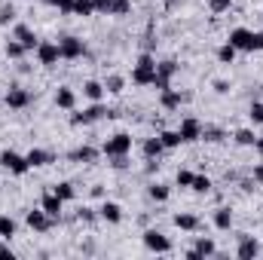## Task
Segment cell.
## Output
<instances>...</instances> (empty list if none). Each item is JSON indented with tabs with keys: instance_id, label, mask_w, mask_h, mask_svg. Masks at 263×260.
<instances>
[{
	"instance_id": "obj_1",
	"label": "cell",
	"mask_w": 263,
	"mask_h": 260,
	"mask_svg": "<svg viewBox=\"0 0 263 260\" xmlns=\"http://www.w3.org/2000/svg\"><path fill=\"white\" fill-rule=\"evenodd\" d=\"M227 43H233L239 52H263V34H254L251 28H233Z\"/></svg>"
},
{
	"instance_id": "obj_2",
	"label": "cell",
	"mask_w": 263,
	"mask_h": 260,
	"mask_svg": "<svg viewBox=\"0 0 263 260\" xmlns=\"http://www.w3.org/2000/svg\"><path fill=\"white\" fill-rule=\"evenodd\" d=\"M117 110L104 107L101 101H92V107H86L83 114H73L70 117V126H89V123H98V120H114Z\"/></svg>"
},
{
	"instance_id": "obj_3",
	"label": "cell",
	"mask_w": 263,
	"mask_h": 260,
	"mask_svg": "<svg viewBox=\"0 0 263 260\" xmlns=\"http://www.w3.org/2000/svg\"><path fill=\"white\" fill-rule=\"evenodd\" d=\"M153 80H156V59L150 52H144L132 70V83L135 86H153Z\"/></svg>"
},
{
	"instance_id": "obj_4",
	"label": "cell",
	"mask_w": 263,
	"mask_h": 260,
	"mask_svg": "<svg viewBox=\"0 0 263 260\" xmlns=\"http://www.w3.org/2000/svg\"><path fill=\"white\" fill-rule=\"evenodd\" d=\"M101 153H104V156H129L132 153V135L129 132H117L114 138L104 141Z\"/></svg>"
},
{
	"instance_id": "obj_5",
	"label": "cell",
	"mask_w": 263,
	"mask_h": 260,
	"mask_svg": "<svg viewBox=\"0 0 263 260\" xmlns=\"http://www.w3.org/2000/svg\"><path fill=\"white\" fill-rule=\"evenodd\" d=\"M0 165H3L6 172L18 175V178L31 172V165H28V156H18L15 150H3V153H0Z\"/></svg>"
},
{
	"instance_id": "obj_6",
	"label": "cell",
	"mask_w": 263,
	"mask_h": 260,
	"mask_svg": "<svg viewBox=\"0 0 263 260\" xmlns=\"http://www.w3.org/2000/svg\"><path fill=\"white\" fill-rule=\"evenodd\" d=\"M141 239H144V248L153 251V254H168V251H172V239L162 236L159 230H144Z\"/></svg>"
},
{
	"instance_id": "obj_7",
	"label": "cell",
	"mask_w": 263,
	"mask_h": 260,
	"mask_svg": "<svg viewBox=\"0 0 263 260\" xmlns=\"http://www.w3.org/2000/svg\"><path fill=\"white\" fill-rule=\"evenodd\" d=\"M25 220H28V227H31V230H37V233H49V230L55 227V217H52V214H46L43 208H31V211L25 214Z\"/></svg>"
},
{
	"instance_id": "obj_8",
	"label": "cell",
	"mask_w": 263,
	"mask_h": 260,
	"mask_svg": "<svg viewBox=\"0 0 263 260\" xmlns=\"http://www.w3.org/2000/svg\"><path fill=\"white\" fill-rule=\"evenodd\" d=\"M59 49H62V59H67V62H77L86 55V43L80 37H70V34L59 40Z\"/></svg>"
},
{
	"instance_id": "obj_9",
	"label": "cell",
	"mask_w": 263,
	"mask_h": 260,
	"mask_svg": "<svg viewBox=\"0 0 263 260\" xmlns=\"http://www.w3.org/2000/svg\"><path fill=\"white\" fill-rule=\"evenodd\" d=\"M59 59H62L59 43H52V40H40V46H37V62H40L43 67H55L59 65Z\"/></svg>"
},
{
	"instance_id": "obj_10",
	"label": "cell",
	"mask_w": 263,
	"mask_h": 260,
	"mask_svg": "<svg viewBox=\"0 0 263 260\" xmlns=\"http://www.w3.org/2000/svg\"><path fill=\"white\" fill-rule=\"evenodd\" d=\"M175 73H178V62H172V59H165V62H156V80H153V86H156L159 92H162V89H168Z\"/></svg>"
},
{
	"instance_id": "obj_11",
	"label": "cell",
	"mask_w": 263,
	"mask_h": 260,
	"mask_svg": "<svg viewBox=\"0 0 263 260\" xmlns=\"http://www.w3.org/2000/svg\"><path fill=\"white\" fill-rule=\"evenodd\" d=\"M260 254V242L248 233H239V248H236V257L239 260H254Z\"/></svg>"
},
{
	"instance_id": "obj_12",
	"label": "cell",
	"mask_w": 263,
	"mask_h": 260,
	"mask_svg": "<svg viewBox=\"0 0 263 260\" xmlns=\"http://www.w3.org/2000/svg\"><path fill=\"white\" fill-rule=\"evenodd\" d=\"M181 141L184 144H193V141H202V123H199L196 117H187V120H181Z\"/></svg>"
},
{
	"instance_id": "obj_13",
	"label": "cell",
	"mask_w": 263,
	"mask_h": 260,
	"mask_svg": "<svg viewBox=\"0 0 263 260\" xmlns=\"http://www.w3.org/2000/svg\"><path fill=\"white\" fill-rule=\"evenodd\" d=\"M12 37H15V40H18V43H22V46H25L28 52H37V46H40L37 34H34V31H31L28 25H15V34H12Z\"/></svg>"
},
{
	"instance_id": "obj_14",
	"label": "cell",
	"mask_w": 263,
	"mask_h": 260,
	"mask_svg": "<svg viewBox=\"0 0 263 260\" xmlns=\"http://www.w3.org/2000/svg\"><path fill=\"white\" fill-rule=\"evenodd\" d=\"M184 101H187V95H184V92H178V89H172V86L159 92V104H162L165 110H178Z\"/></svg>"
},
{
	"instance_id": "obj_15",
	"label": "cell",
	"mask_w": 263,
	"mask_h": 260,
	"mask_svg": "<svg viewBox=\"0 0 263 260\" xmlns=\"http://www.w3.org/2000/svg\"><path fill=\"white\" fill-rule=\"evenodd\" d=\"M28 104H31V92H28V89H9V92H6V107L25 110Z\"/></svg>"
},
{
	"instance_id": "obj_16",
	"label": "cell",
	"mask_w": 263,
	"mask_h": 260,
	"mask_svg": "<svg viewBox=\"0 0 263 260\" xmlns=\"http://www.w3.org/2000/svg\"><path fill=\"white\" fill-rule=\"evenodd\" d=\"M40 208H43L46 214L59 217V214H62V208H65V199H59V196L49 190V193H43V199H40Z\"/></svg>"
},
{
	"instance_id": "obj_17",
	"label": "cell",
	"mask_w": 263,
	"mask_h": 260,
	"mask_svg": "<svg viewBox=\"0 0 263 260\" xmlns=\"http://www.w3.org/2000/svg\"><path fill=\"white\" fill-rule=\"evenodd\" d=\"M98 217L107 220V224H120V220H123V208H120L117 202H104V205L98 208Z\"/></svg>"
},
{
	"instance_id": "obj_18",
	"label": "cell",
	"mask_w": 263,
	"mask_h": 260,
	"mask_svg": "<svg viewBox=\"0 0 263 260\" xmlns=\"http://www.w3.org/2000/svg\"><path fill=\"white\" fill-rule=\"evenodd\" d=\"M52 159H55V156H52L49 150H40V147H34V150L28 153V165H31V169H43V165H49Z\"/></svg>"
},
{
	"instance_id": "obj_19",
	"label": "cell",
	"mask_w": 263,
	"mask_h": 260,
	"mask_svg": "<svg viewBox=\"0 0 263 260\" xmlns=\"http://www.w3.org/2000/svg\"><path fill=\"white\" fill-rule=\"evenodd\" d=\"M55 104H59L62 110H73V104H77V95H73V89L59 86V92H55Z\"/></svg>"
},
{
	"instance_id": "obj_20",
	"label": "cell",
	"mask_w": 263,
	"mask_h": 260,
	"mask_svg": "<svg viewBox=\"0 0 263 260\" xmlns=\"http://www.w3.org/2000/svg\"><path fill=\"white\" fill-rule=\"evenodd\" d=\"M175 227H178V230H187V233H193V230H199L202 224H199L196 214H187V211H181V214H175Z\"/></svg>"
},
{
	"instance_id": "obj_21",
	"label": "cell",
	"mask_w": 263,
	"mask_h": 260,
	"mask_svg": "<svg viewBox=\"0 0 263 260\" xmlns=\"http://www.w3.org/2000/svg\"><path fill=\"white\" fill-rule=\"evenodd\" d=\"M159 141H162V147H165V150H175V147H181V144H184L178 129H162V132H159Z\"/></svg>"
},
{
	"instance_id": "obj_22",
	"label": "cell",
	"mask_w": 263,
	"mask_h": 260,
	"mask_svg": "<svg viewBox=\"0 0 263 260\" xmlns=\"http://www.w3.org/2000/svg\"><path fill=\"white\" fill-rule=\"evenodd\" d=\"M104 92H107V89H104V83H98V80H89V83L83 86V95H86L89 101H101Z\"/></svg>"
},
{
	"instance_id": "obj_23",
	"label": "cell",
	"mask_w": 263,
	"mask_h": 260,
	"mask_svg": "<svg viewBox=\"0 0 263 260\" xmlns=\"http://www.w3.org/2000/svg\"><path fill=\"white\" fill-rule=\"evenodd\" d=\"M141 150H144V156H147V159H159L165 147H162V141H159V135H156V138H147Z\"/></svg>"
},
{
	"instance_id": "obj_24",
	"label": "cell",
	"mask_w": 263,
	"mask_h": 260,
	"mask_svg": "<svg viewBox=\"0 0 263 260\" xmlns=\"http://www.w3.org/2000/svg\"><path fill=\"white\" fill-rule=\"evenodd\" d=\"M70 159H77V162H86V165H89V162H95V159H98V150H95V147H89V144H83V147H77V150L70 153Z\"/></svg>"
},
{
	"instance_id": "obj_25",
	"label": "cell",
	"mask_w": 263,
	"mask_h": 260,
	"mask_svg": "<svg viewBox=\"0 0 263 260\" xmlns=\"http://www.w3.org/2000/svg\"><path fill=\"white\" fill-rule=\"evenodd\" d=\"M214 227H217V230H230V227H233V211H230L227 205L214 208Z\"/></svg>"
},
{
	"instance_id": "obj_26",
	"label": "cell",
	"mask_w": 263,
	"mask_h": 260,
	"mask_svg": "<svg viewBox=\"0 0 263 260\" xmlns=\"http://www.w3.org/2000/svg\"><path fill=\"white\" fill-rule=\"evenodd\" d=\"M52 193L59 196V199H65V202H73V199H77V187H73L70 181H59V184L52 187Z\"/></svg>"
},
{
	"instance_id": "obj_27",
	"label": "cell",
	"mask_w": 263,
	"mask_h": 260,
	"mask_svg": "<svg viewBox=\"0 0 263 260\" xmlns=\"http://www.w3.org/2000/svg\"><path fill=\"white\" fill-rule=\"evenodd\" d=\"M3 52H6V59H15V62H18V59H25V52H28V49H25V46H22L15 37H12V40H6Z\"/></svg>"
},
{
	"instance_id": "obj_28",
	"label": "cell",
	"mask_w": 263,
	"mask_h": 260,
	"mask_svg": "<svg viewBox=\"0 0 263 260\" xmlns=\"http://www.w3.org/2000/svg\"><path fill=\"white\" fill-rule=\"evenodd\" d=\"M236 55H239V49H236L233 43H223V46L217 49V62H220V65H233Z\"/></svg>"
},
{
	"instance_id": "obj_29",
	"label": "cell",
	"mask_w": 263,
	"mask_h": 260,
	"mask_svg": "<svg viewBox=\"0 0 263 260\" xmlns=\"http://www.w3.org/2000/svg\"><path fill=\"white\" fill-rule=\"evenodd\" d=\"M104 89H107V92H110V95H120V92H123V89H126V80H123V77H120V73H110V77H107V80H104Z\"/></svg>"
},
{
	"instance_id": "obj_30",
	"label": "cell",
	"mask_w": 263,
	"mask_h": 260,
	"mask_svg": "<svg viewBox=\"0 0 263 260\" xmlns=\"http://www.w3.org/2000/svg\"><path fill=\"white\" fill-rule=\"evenodd\" d=\"M12 236H15V220H12L9 214H0V239L9 242Z\"/></svg>"
},
{
	"instance_id": "obj_31",
	"label": "cell",
	"mask_w": 263,
	"mask_h": 260,
	"mask_svg": "<svg viewBox=\"0 0 263 260\" xmlns=\"http://www.w3.org/2000/svg\"><path fill=\"white\" fill-rule=\"evenodd\" d=\"M73 15H83V18L95 15V0H73Z\"/></svg>"
},
{
	"instance_id": "obj_32",
	"label": "cell",
	"mask_w": 263,
	"mask_h": 260,
	"mask_svg": "<svg viewBox=\"0 0 263 260\" xmlns=\"http://www.w3.org/2000/svg\"><path fill=\"white\" fill-rule=\"evenodd\" d=\"M147 196H150L153 202H165V199L172 196V190H168L165 184H150V187H147Z\"/></svg>"
},
{
	"instance_id": "obj_33",
	"label": "cell",
	"mask_w": 263,
	"mask_h": 260,
	"mask_svg": "<svg viewBox=\"0 0 263 260\" xmlns=\"http://www.w3.org/2000/svg\"><path fill=\"white\" fill-rule=\"evenodd\" d=\"M193 248H196L202 257H214V254H217V245H214L211 239H205V236H202V239H196V245H193Z\"/></svg>"
},
{
	"instance_id": "obj_34",
	"label": "cell",
	"mask_w": 263,
	"mask_h": 260,
	"mask_svg": "<svg viewBox=\"0 0 263 260\" xmlns=\"http://www.w3.org/2000/svg\"><path fill=\"white\" fill-rule=\"evenodd\" d=\"M233 138H236V144H239V147H254V141H257V135H254L251 129H239Z\"/></svg>"
},
{
	"instance_id": "obj_35",
	"label": "cell",
	"mask_w": 263,
	"mask_h": 260,
	"mask_svg": "<svg viewBox=\"0 0 263 260\" xmlns=\"http://www.w3.org/2000/svg\"><path fill=\"white\" fill-rule=\"evenodd\" d=\"M211 187H214V184H211V178H208V175H196V178H193V187H190V190H196V193H208Z\"/></svg>"
},
{
	"instance_id": "obj_36",
	"label": "cell",
	"mask_w": 263,
	"mask_h": 260,
	"mask_svg": "<svg viewBox=\"0 0 263 260\" xmlns=\"http://www.w3.org/2000/svg\"><path fill=\"white\" fill-rule=\"evenodd\" d=\"M202 138H205V141H211V144H217V141H223L227 135H223V129H214V126H202Z\"/></svg>"
},
{
	"instance_id": "obj_37",
	"label": "cell",
	"mask_w": 263,
	"mask_h": 260,
	"mask_svg": "<svg viewBox=\"0 0 263 260\" xmlns=\"http://www.w3.org/2000/svg\"><path fill=\"white\" fill-rule=\"evenodd\" d=\"M132 12V0H114L110 3V15H129Z\"/></svg>"
},
{
	"instance_id": "obj_38",
	"label": "cell",
	"mask_w": 263,
	"mask_h": 260,
	"mask_svg": "<svg viewBox=\"0 0 263 260\" xmlns=\"http://www.w3.org/2000/svg\"><path fill=\"white\" fill-rule=\"evenodd\" d=\"M248 117H251V123H254V126H263V101H254V104H251Z\"/></svg>"
},
{
	"instance_id": "obj_39",
	"label": "cell",
	"mask_w": 263,
	"mask_h": 260,
	"mask_svg": "<svg viewBox=\"0 0 263 260\" xmlns=\"http://www.w3.org/2000/svg\"><path fill=\"white\" fill-rule=\"evenodd\" d=\"M233 6V0H208V9L214 12V15H220V12H227Z\"/></svg>"
},
{
	"instance_id": "obj_40",
	"label": "cell",
	"mask_w": 263,
	"mask_h": 260,
	"mask_svg": "<svg viewBox=\"0 0 263 260\" xmlns=\"http://www.w3.org/2000/svg\"><path fill=\"white\" fill-rule=\"evenodd\" d=\"M193 178H196L193 172H187V169H181V172H178V187H193Z\"/></svg>"
},
{
	"instance_id": "obj_41",
	"label": "cell",
	"mask_w": 263,
	"mask_h": 260,
	"mask_svg": "<svg viewBox=\"0 0 263 260\" xmlns=\"http://www.w3.org/2000/svg\"><path fill=\"white\" fill-rule=\"evenodd\" d=\"M12 18H15V9H12L9 3H3V6H0V25H9Z\"/></svg>"
},
{
	"instance_id": "obj_42",
	"label": "cell",
	"mask_w": 263,
	"mask_h": 260,
	"mask_svg": "<svg viewBox=\"0 0 263 260\" xmlns=\"http://www.w3.org/2000/svg\"><path fill=\"white\" fill-rule=\"evenodd\" d=\"M77 217H80V220H86V224H92V220H95V217H98V214H95V211H92V208H89V205H83V208H80V211H77Z\"/></svg>"
},
{
	"instance_id": "obj_43",
	"label": "cell",
	"mask_w": 263,
	"mask_h": 260,
	"mask_svg": "<svg viewBox=\"0 0 263 260\" xmlns=\"http://www.w3.org/2000/svg\"><path fill=\"white\" fill-rule=\"evenodd\" d=\"M55 6L62 15H73V0H55Z\"/></svg>"
},
{
	"instance_id": "obj_44",
	"label": "cell",
	"mask_w": 263,
	"mask_h": 260,
	"mask_svg": "<svg viewBox=\"0 0 263 260\" xmlns=\"http://www.w3.org/2000/svg\"><path fill=\"white\" fill-rule=\"evenodd\" d=\"M110 3H114V0H95V12H104V15H110Z\"/></svg>"
},
{
	"instance_id": "obj_45",
	"label": "cell",
	"mask_w": 263,
	"mask_h": 260,
	"mask_svg": "<svg viewBox=\"0 0 263 260\" xmlns=\"http://www.w3.org/2000/svg\"><path fill=\"white\" fill-rule=\"evenodd\" d=\"M214 92H217V95H227V92H230V83H227V80H214Z\"/></svg>"
},
{
	"instance_id": "obj_46",
	"label": "cell",
	"mask_w": 263,
	"mask_h": 260,
	"mask_svg": "<svg viewBox=\"0 0 263 260\" xmlns=\"http://www.w3.org/2000/svg\"><path fill=\"white\" fill-rule=\"evenodd\" d=\"M110 159H114V162H110L114 169H126V165H129V156H110Z\"/></svg>"
},
{
	"instance_id": "obj_47",
	"label": "cell",
	"mask_w": 263,
	"mask_h": 260,
	"mask_svg": "<svg viewBox=\"0 0 263 260\" xmlns=\"http://www.w3.org/2000/svg\"><path fill=\"white\" fill-rule=\"evenodd\" d=\"M0 257H15V254H12V248H9V245H6V239H3V242H0Z\"/></svg>"
},
{
	"instance_id": "obj_48",
	"label": "cell",
	"mask_w": 263,
	"mask_h": 260,
	"mask_svg": "<svg viewBox=\"0 0 263 260\" xmlns=\"http://www.w3.org/2000/svg\"><path fill=\"white\" fill-rule=\"evenodd\" d=\"M254 184H263V165H254Z\"/></svg>"
},
{
	"instance_id": "obj_49",
	"label": "cell",
	"mask_w": 263,
	"mask_h": 260,
	"mask_svg": "<svg viewBox=\"0 0 263 260\" xmlns=\"http://www.w3.org/2000/svg\"><path fill=\"white\" fill-rule=\"evenodd\" d=\"M187 260H205V257H202V254H199L196 248H190V251H187Z\"/></svg>"
},
{
	"instance_id": "obj_50",
	"label": "cell",
	"mask_w": 263,
	"mask_h": 260,
	"mask_svg": "<svg viewBox=\"0 0 263 260\" xmlns=\"http://www.w3.org/2000/svg\"><path fill=\"white\" fill-rule=\"evenodd\" d=\"M254 150H257V153H260V156H263V135H260V138H257V141H254Z\"/></svg>"
},
{
	"instance_id": "obj_51",
	"label": "cell",
	"mask_w": 263,
	"mask_h": 260,
	"mask_svg": "<svg viewBox=\"0 0 263 260\" xmlns=\"http://www.w3.org/2000/svg\"><path fill=\"white\" fill-rule=\"evenodd\" d=\"M43 3H49V6H55V0H43Z\"/></svg>"
}]
</instances>
